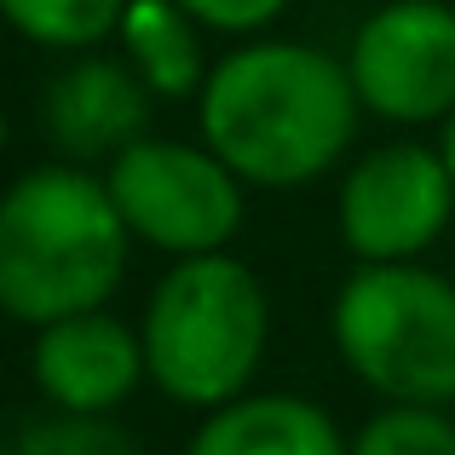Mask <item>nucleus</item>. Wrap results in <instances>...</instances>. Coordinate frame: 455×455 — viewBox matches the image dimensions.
Returning <instances> with one entry per match:
<instances>
[{
  "mask_svg": "<svg viewBox=\"0 0 455 455\" xmlns=\"http://www.w3.org/2000/svg\"><path fill=\"white\" fill-rule=\"evenodd\" d=\"M179 6L190 12L196 23H208V29H225V35H254L266 29L271 18H277L289 0H179Z\"/></svg>",
  "mask_w": 455,
  "mask_h": 455,
  "instance_id": "15",
  "label": "nucleus"
},
{
  "mask_svg": "<svg viewBox=\"0 0 455 455\" xmlns=\"http://www.w3.org/2000/svg\"><path fill=\"white\" fill-rule=\"evenodd\" d=\"M12 455H139L133 438L122 427H110L104 415H52V421H35L18 433Z\"/></svg>",
  "mask_w": 455,
  "mask_h": 455,
  "instance_id": "14",
  "label": "nucleus"
},
{
  "mask_svg": "<svg viewBox=\"0 0 455 455\" xmlns=\"http://www.w3.org/2000/svg\"><path fill=\"white\" fill-rule=\"evenodd\" d=\"M185 455H346V438L317 403L294 392H259L208 410Z\"/></svg>",
  "mask_w": 455,
  "mask_h": 455,
  "instance_id": "10",
  "label": "nucleus"
},
{
  "mask_svg": "<svg viewBox=\"0 0 455 455\" xmlns=\"http://www.w3.org/2000/svg\"><path fill=\"white\" fill-rule=\"evenodd\" d=\"M352 87L387 122H444L455 110V12L444 0H392L352 35Z\"/></svg>",
  "mask_w": 455,
  "mask_h": 455,
  "instance_id": "6",
  "label": "nucleus"
},
{
  "mask_svg": "<svg viewBox=\"0 0 455 455\" xmlns=\"http://www.w3.org/2000/svg\"><path fill=\"white\" fill-rule=\"evenodd\" d=\"M127 231L162 254H220L243 225V179L213 150L179 139H139L104 173Z\"/></svg>",
  "mask_w": 455,
  "mask_h": 455,
  "instance_id": "5",
  "label": "nucleus"
},
{
  "mask_svg": "<svg viewBox=\"0 0 455 455\" xmlns=\"http://www.w3.org/2000/svg\"><path fill=\"white\" fill-rule=\"evenodd\" d=\"M438 150H444V167H450V179H455V110L444 116V133H438Z\"/></svg>",
  "mask_w": 455,
  "mask_h": 455,
  "instance_id": "16",
  "label": "nucleus"
},
{
  "mask_svg": "<svg viewBox=\"0 0 455 455\" xmlns=\"http://www.w3.org/2000/svg\"><path fill=\"white\" fill-rule=\"evenodd\" d=\"M139 334L150 380L167 398L185 410H220L243 398L266 357V289L231 254H190L156 283Z\"/></svg>",
  "mask_w": 455,
  "mask_h": 455,
  "instance_id": "3",
  "label": "nucleus"
},
{
  "mask_svg": "<svg viewBox=\"0 0 455 455\" xmlns=\"http://www.w3.org/2000/svg\"><path fill=\"white\" fill-rule=\"evenodd\" d=\"M127 231L110 185L87 167H29L0 202V306L29 329L99 311L127 271Z\"/></svg>",
  "mask_w": 455,
  "mask_h": 455,
  "instance_id": "2",
  "label": "nucleus"
},
{
  "mask_svg": "<svg viewBox=\"0 0 455 455\" xmlns=\"http://www.w3.org/2000/svg\"><path fill=\"white\" fill-rule=\"evenodd\" d=\"M334 346L392 403L455 398V283L421 266H363L334 300Z\"/></svg>",
  "mask_w": 455,
  "mask_h": 455,
  "instance_id": "4",
  "label": "nucleus"
},
{
  "mask_svg": "<svg viewBox=\"0 0 455 455\" xmlns=\"http://www.w3.org/2000/svg\"><path fill=\"white\" fill-rule=\"evenodd\" d=\"M116 35L127 46V64L145 76L156 99H190V92L208 87L196 18L179 0H127V18Z\"/></svg>",
  "mask_w": 455,
  "mask_h": 455,
  "instance_id": "11",
  "label": "nucleus"
},
{
  "mask_svg": "<svg viewBox=\"0 0 455 455\" xmlns=\"http://www.w3.org/2000/svg\"><path fill=\"white\" fill-rule=\"evenodd\" d=\"M346 455H455V421L438 403H392L357 427Z\"/></svg>",
  "mask_w": 455,
  "mask_h": 455,
  "instance_id": "13",
  "label": "nucleus"
},
{
  "mask_svg": "<svg viewBox=\"0 0 455 455\" xmlns=\"http://www.w3.org/2000/svg\"><path fill=\"white\" fill-rule=\"evenodd\" d=\"M35 387L69 415H110L150 375L145 334H133L110 311H76L35 334Z\"/></svg>",
  "mask_w": 455,
  "mask_h": 455,
  "instance_id": "8",
  "label": "nucleus"
},
{
  "mask_svg": "<svg viewBox=\"0 0 455 455\" xmlns=\"http://www.w3.org/2000/svg\"><path fill=\"white\" fill-rule=\"evenodd\" d=\"M150 99L133 64L116 58H76L69 69H58L41 92V133L52 139L69 162H104L122 156L145 139L150 127Z\"/></svg>",
  "mask_w": 455,
  "mask_h": 455,
  "instance_id": "9",
  "label": "nucleus"
},
{
  "mask_svg": "<svg viewBox=\"0 0 455 455\" xmlns=\"http://www.w3.org/2000/svg\"><path fill=\"white\" fill-rule=\"evenodd\" d=\"M202 139L243 185L294 190L340 162L357 133L352 69L300 41H248L208 69Z\"/></svg>",
  "mask_w": 455,
  "mask_h": 455,
  "instance_id": "1",
  "label": "nucleus"
},
{
  "mask_svg": "<svg viewBox=\"0 0 455 455\" xmlns=\"http://www.w3.org/2000/svg\"><path fill=\"white\" fill-rule=\"evenodd\" d=\"M0 6L23 41L52 52H87L127 18V0H0Z\"/></svg>",
  "mask_w": 455,
  "mask_h": 455,
  "instance_id": "12",
  "label": "nucleus"
},
{
  "mask_svg": "<svg viewBox=\"0 0 455 455\" xmlns=\"http://www.w3.org/2000/svg\"><path fill=\"white\" fill-rule=\"evenodd\" d=\"M455 213V179L444 150L380 145L340 185V236L363 266H398L444 236Z\"/></svg>",
  "mask_w": 455,
  "mask_h": 455,
  "instance_id": "7",
  "label": "nucleus"
}]
</instances>
